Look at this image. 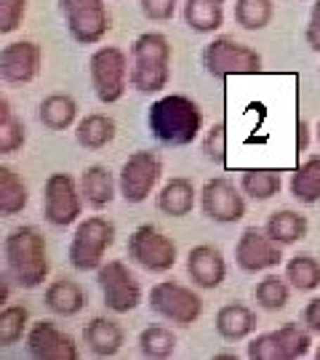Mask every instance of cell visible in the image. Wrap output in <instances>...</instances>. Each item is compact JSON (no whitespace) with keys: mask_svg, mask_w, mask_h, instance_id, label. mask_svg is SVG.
<instances>
[{"mask_svg":"<svg viewBox=\"0 0 320 360\" xmlns=\"http://www.w3.org/2000/svg\"><path fill=\"white\" fill-rule=\"evenodd\" d=\"M286 278L294 285V291L309 294V291L320 288V262L309 254H296L286 264Z\"/></svg>","mask_w":320,"mask_h":360,"instance_id":"32","label":"cell"},{"mask_svg":"<svg viewBox=\"0 0 320 360\" xmlns=\"http://www.w3.org/2000/svg\"><path fill=\"white\" fill-rule=\"evenodd\" d=\"M131 89L160 94L171 83V43L163 32H141L131 43Z\"/></svg>","mask_w":320,"mask_h":360,"instance_id":"3","label":"cell"},{"mask_svg":"<svg viewBox=\"0 0 320 360\" xmlns=\"http://www.w3.org/2000/svg\"><path fill=\"white\" fill-rule=\"evenodd\" d=\"M177 349V336L166 326H147L139 334V352L150 360L171 358Z\"/></svg>","mask_w":320,"mask_h":360,"instance_id":"35","label":"cell"},{"mask_svg":"<svg viewBox=\"0 0 320 360\" xmlns=\"http://www.w3.org/2000/svg\"><path fill=\"white\" fill-rule=\"evenodd\" d=\"M30 331V309L25 304H6L0 309V347L19 345Z\"/></svg>","mask_w":320,"mask_h":360,"instance_id":"33","label":"cell"},{"mask_svg":"<svg viewBox=\"0 0 320 360\" xmlns=\"http://www.w3.org/2000/svg\"><path fill=\"white\" fill-rule=\"evenodd\" d=\"M150 309L174 326H192L203 315V299L190 285L177 281H158L150 288Z\"/></svg>","mask_w":320,"mask_h":360,"instance_id":"8","label":"cell"},{"mask_svg":"<svg viewBox=\"0 0 320 360\" xmlns=\"http://www.w3.org/2000/svg\"><path fill=\"white\" fill-rule=\"evenodd\" d=\"M309 147V123L305 117L296 120V153H307Z\"/></svg>","mask_w":320,"mask_h":360,"instance_id":"43","label":"cell"},{"mask_svg":"<svg viewBox=\"0 0 320 360\" xmlns=\"http://www.w3.org/2000/svg\"><path fill=\"white\" fill-rule=\"evenodd\" d=\"M288 190L294 195L299 203L312 206L320 200V155H312L305 163H299L291 181H288Z\"/></svg>","mask_w":320,"mask_h":360,"instance_id":"27","label":"cell"},{"mask_svg":"<svg viewBox=\"0 0 320 360\" xmlns=\"http://www.w3.org/2000/svg\"><path fill=\"white\" fill-rule=\"evenodd\" d=\"M115 136H117L115 120L110 115H104V112H91V115H86L83 120H77V126H75L77 144H80L83 150H91V153L104 150Z\"/></svg>","mask_w":320,"mask_h":360,"instance_id":"24","label":"cell"},{"mask_svg":"<svg viewBox=\"0 0 320 360\" xmlns=\"http://www.w3.org/2000/svg\"><path fill=\"white\" fill-rule=\"evenodd\" d=\"M38 117L43 129L49 131H67L77 120V102L70 94H49L38 107Z\"/></svg>","mask_w":320,"mask_h":360,"instance_id":"26","label":"cell"},{"mask_svg":"<svg viewBox=\"0 0 320 360\" xmlns=\"http://www.w3.org/2000/svg\"><path fill=\"white\" fill-rule=\"evenodd\" d=\"M305 40H307V46L312 49V51L320 53V0H315V3H312L307 30H305Z\"/></svg>","mask_w":320,"mask_h":360,"instance_id":"41","label":"cell"},{"mask_svg":"<svg viewBox=\"0 0 320 360\" xmlns=\"http://www.w3.org/2000/svg\"><path fill=\"white\" fill-rule=\"evenodd\" d=\"M128 259L147 272L163 275V272L174 270L179 251L177 243L168 238L163 230H158L155 224H139L136 230L128 235Z\"/></svg>","mask_w":320,"mask_h":360,"instance_id":"7","label":"cell"},{"mask_svg":"<svg viewBox=\"0 0 320 360\" xmlns=\"http://www.w3.org/2000/svg\"><path fill=\"white\" fill-rule=\"evenodd\" d=\"M43 70V49L35 40H13L0 51V80L8 86H27Z\"/></svg>","mask_w":320,"mask_h":360,"instance_id":"16","label":"cell"},{"mask_svg":"<svg viewBox=\"0 0 320 360\" xmlns=\"http://www.w3.org/2000/svg\"><path fill=\"white\" fill-rule=\"evenodd\" d=\"M115 245V224L107 217H86L77 224L67 248V259L77 272L99 270L104 254Z\"/></svg>","mask_w":320,"mask_h":360,"instance_id":"5","label":"cell"},{"mask_svg":"<svg viewBox=\"0 0 320 360\" xmlns=\"http://www.w3.org/2000/svg\"><path fill=\"white\" fill-rule=\"evenodd\" d=\"M245 355H248L251 360H286L275 331H269V334H256L254 339L248 342Z\"/></svg>","mask_w":320,"mask_h":360,"instance_id":"38","label":"cell"},{"mask_svg":"<svg viewBox=\"0 0 320 360\" xmlns=\"http://www.w3.org/2000/svg\"><path fill=\"white\" fill-rule=\"evenodd\" d=\"M203 155L208 160H214L217 166L227 163V126L224 123H214L205 131L203 136Z\"/></svg>","mask_w":320,"mask_h":360,"instance_id":"37","label":"cell"},{"mask_svg":"<svg viewBox=\"0 0 320 360\" xmlns=\"http://www.w3.org/2000/svg\"><path fill=\"white\" fill-rule=\"evenodd\" d=\"M96 283L102 288L104 307L115 315H126L131 309H136L144 299L141 283L136 281V275L131 272L126 262L113 259V262H104L102 267L96 270Z\"/></svg>","mask_w":320,"mask_h":360,"instance_id":"11","label":"cell"},{"mask_svg":"<svg viewBox=\"0 0 320 360\" xmlns=\"http://www.w3.org/2000/svg\"><path fill=\"white\" fill-rule=\"evenodd\" d=\"M80 193H83L86 206L94 208V211H102L115 200L120 187H117V179L113 176L110 168L102 166V163H94L80 176Z\"/></svg>","mask_w":320,"mask_h":360,"instance_id":"20","label":"cell"},{"mask_svg":"<svg viewBox=\"0 0 320 360\" xmlns=\"http://www.w3.org/2000/svg\"><path fill=\"white\" fill-rule=\"evenodd\" d=\"M83 342L96 358H115L126 345V331L115 318H91L83 328Z\"/></svg>","mask_w":320,"mask_h":360,"instance_id":"18","label":"cell"},{"mask_svg":"<svg viewBox=\"0 0 320 360\" xmlns=\"http://www.w3.org/2000/svg\"><path fill=\"white\" fill-rule=\"evenodd\" d=\"M275 3L272 0H235V25L248 32H259L272 22Z\"/></svg>","mask_w":320,"mask_h":360,"instance_id":"34","label":"cell"},{"mask_svg":"<svg viewBox=\"0 0 320 360\" xmlns=\"http://www.w3.org/2000/svg\"><path fill=\"white\" fill-rule=\"evenodd\" d=\"M25 349L32 360H77L75 339L62 331L53 321H38L25 336Z\"/></svg>","mask_w":320,"mask_h":360,"instance_id":"15","label":"cell"},{"mask_svg":"<svg viewBox=\"0 0 320 360\" xmlns=\"http://www.w3.org/2000/svg\"><path fill=\"white\" fill-rule=\"evenodd\" d=\"M83 193L75 176L56 171L43 184V219L51 227H70L83 214Z\"/></svg>","mask_w":320,"mask_h":360,"instance_id":"10","label":"cell"},{"mask_svg":"<svg viewBox=\"0 0 320 360\" xmlns=\"http://www.w3.org/2000/svg\"><path fill=\"white\" fill-rule=\"evenodd\" d=\"M59 11L70 38L80 46H96L110 32V11L104 0H59Z\"/></svg>","mask_w":320,"mask_h":360,"instance_id":"9","label":"cell"},{"mask_svg":"<svg viewBox=\"0 0 320 360\" xmlns=\"http://www.w3.org/2000/svg\"><path fill=\"white\" fill-rule=\"evenodd\" d=\"M291 288L294 285L288 283V278H281V275H264L254 288V299L256 304L267 312H278L283 309L288 302H291Z\"/></svg>","mask_w":320,"mask_h":360,"instance_id":"31","label":"cell"},{"mask_svg":"<svg viewBox=\"0 0 320 360\" xmlns=\"http://www.w3.org/2000/svg\"><path fill=\"white\" fill-rule=\"evenodd\" d=\"M27 13V0H0V35L16 32Z\"/></svg>","mask_w":320,"mask_h":360,"instance_id":"39","label":"cell"},{"mask_svg":"<svg viewBox=\"0 0 320 360\" xmlns=\"http://www.w3.org/2000/svg\"><path fill=\"white\" fill-rule=\"evenodd\" d=\"M275 336L281 342L286 360L305 358V355H309V349H312V331H309L305 323H286V326H281L275 331Z\"/></svg>","mask_w":320,"mask_h":360,"instance_id":"36","label":"cell"},{"mask_svg":"<svg viewBox=\"0 0 320 360\" xmlns=\"http://www.w3.org/2000/svg\"><path fill=\"white\" fill-rule=\"evenodd\" d=\"M264 230L269 232L272 240H278L281 245H294L307 238L309 221L305 214H299L294 208H281V211L269 214Z\"/></svg>","mask_w":320,"mask_h":360,"instance_id":"25","label":"cell"},{"mask_svg":"<svg viewBox=\"0 0 320 360\" xmlns=\"http://www.w3.org/2000/svg\"><path fill=\"white\" fill-rule=\"evenodd\" d=\"M86 302H89L86 288L77 281H72V278H56L43 291V304L49 307V312L59 315V318H75V315H80L83 307H86Z\"/></svg>","mask_w":320,"mask_h":360,"instance_id":"19","label":"cell"},{"mask_svg":"<svg viewBox=\"0 0 320 360\" xmlns=\"http://www.w3.org/2000/svg\"><path fill=\"white\" fill-rule=\"evenodd\" d=\"M195 200H198L195 184L190 179H184V176H174V179H168L160 187V193L155 198V206H158L160 214H166V217L181 219L187 217V214H192Z\"/></svg>","mask_w":320,"mask_h":360,"instance_id":"22","label":"cell"},{"mask_svg":"<svg viewBox=\"0 0 320 360\" xmlns=\"http://www.w3.org/2000/svg\"><path fill=\"white\" fill-rule=\"evenodd\" d=\"M177 6H179V0H139L141 13L150 22H171L177 13Z\"/></svg>","mask_w":320,"mask_h":360,"instance_id":"40","label":"cell"},{"mask_svg":"<svg viewBox=\"0 0 320 360\" xmlns=\"http://www.w3.org/2000/svg\"><path fill=\"white\" fill-rule=\"evenodd\" d=\"M147 129L163 147H187L203 131V110L192 96L166 94L150 104Z\"/></svg>","mask_w":320,"mask_h":360,"instance_id":"1","label":"cell"},{"mask_svg":"<svg viewBox=\"0 0 320 360\" xmlns=\"http://www.w3.org/2000/svg\"><path fill=\"white\" fill-rule=\"evenodd\" d=\"M184 25L198 35H214L224 25V0H184Z\"/></svg>","mask_w":320,"mask_h":360,"instance_id":"23","label":"cell"},{"mask_svg":"<svg viewBox=\"0 0 320 360\" xmlns=\"http://www.w3.org/2000/svg\"><path fill=\"white\" fill-rule=\"evenodd\" d=\"M89 77L102 104H117L131 83V56L117 46H99L89 59Z\"/></svg>","mask_w":320,"mask_h":360,"instance_id":"4","label":"cell"},{"mask_svg":"<svg viewBox=\"0 0 320 360\" xmlns=\"http://www.w3.org/2000/svg\"><path fill=\"white\" fill-rule=\"evenodd\" d=\"M30 193H27L25 179L13 171L11 166H0V214L3 217H16L27 208Z\"/></svg>","mask_w":320,"mask_h":360,"instance_id":"28","label":"cell"},{"mask_svg":"<svg viewBox=\"0 0 320 360\" xmlns=\"http://www.w3.org/2000/svg\"><path fill=\"white\" fill-rule=\"evenodd\" d=\"M27 142V131L22 117H16L8 96L0 99V155L19 153Z\"/></svg>","mask_w":320,"mask_h":360,"instance_id":"30","label":"cell"},{"mask_svg":"<svg viewBox=\"0 0 320 360\" xmlns=\"http://www.w3.org/2000/svg\"><path fill=\"white\" fill-rule=\"evenodd\" d=\"M318 139H320V120H318Z\"/></svg>","mask_w":320,"mask_h":360,"instance_id":"45","label":"cell"},{"mask_svg":"<svg viewBox=\"0 0 320 360\" xmlns=\"http://www.w3.org/2000/svg\"><path fill=\"white\" fill-rule=\"evenodd\" d=\"M203 67L219 80L230 75H256L262 72V53L230 35H219L203 49Z\"/></svg>","mask_w":320,"mask_h":360,"instance_id":"6","label":"cell"},{"mask_svg":"<svg viewBox=\"0 0 320 360\" xmlns=\"http://www.w3.org/2000/svg\"><path fill=\"white\" fill-rule=\"evenodd\" d=\"M200 208L217 224H235L245 217V193L227 176H214L200 190Z\"/></svg>","mask_w":320,"mask_h":360,"instance_id":"13","label":"cell"},{"mask_svg":"<svg viewBox=\"0 0 320 360\" xmlns=\"http://www.w3.org/2000/svg\"><path fill=\"white\" fill-rule=\"evenodd\" d=\"M315 358H318V360H320V345H318V349H315Z\"/></svg>","mask_w":320,"mask_h":360,"instance_id":"44","label":"cell"},{"mask_svg":"<svg viewBox=\"0 0 320 360\" xmlns=\"http://www.w3.org/2000/svg\"><path fill=\"white\" fill-rule=\"evenodd\" d=\"M256 312L248 304L232 302L219 307L217 318H214V328L224 342H243L248 336H254L256 331Z\"/></svg>","mask_w":320,"mask_h":360,"instance_id":"21","label":"cell"},{"mask_svg":"<svg viewBox=\"0 0 320 360\" xmlns=\"http://www.w3.org/2000/svg\"><path fill=\"white\" fill-rule=\"evenodd\" d=\"M283 262V245L269 238L267 230L245 227L235 243V264L243 272H267Z\"/></svg>","mask_w":320,"mask_h":360,"instance_id":"14","label":"cell"},{"mask_svg":"<svg viewBox=\"0 0 320 360\" xmlns=\"http://www.w3.org/2000/svg\"><path fill=\"white\" fill-rule=\"evenodd\" d=\"M3 257H6V272L13 278V283L27 291L40 288L51 272L49 245L35 224L13 227L3 240Z\"/></svg>","mask_w":320,"mask_h":360,"instance_id":"2","label":"cell"},{"mask_svg":"<svg viewBox=\"0 0 320 360\" xmlns=\"http://www.w3.org/2000/svg\"><path fill=\"white\" fill-rule=\"evenodd\" d=\"M163 176V160L153 150H136L128 155V160L120 166L117 187L126 203H144L155 193L158 181Z\"/></svg>","mask_w":320,"mask_h":360,"instance_id":"12","label":"cell"},{"mask_svg":"<svg viewBox=\"0 0 320 360\" xmlns=\"http://www.w3.org/2000/svg\"><path fill=\"white\" fill-rule=\"evenodd\" d=\"M187 275H190L192 285L205 288V291H214L227 278L224 254L219 251L217 245H208V243L192 245L190 254H187Z\"/></svg>","mask_w":320,"mask_h":360,"instance_id":"17","label":"cell"},{"mask_svg":"<svg viewBox=\"0 0 320 360\" xmlns=\"http://www.w3.org/2000/svg\"><path fill=\"white\" fill-rule=\"evenodd\" d=\"M302 323L307 326L312 334H320V296L309 299L305 309H302Z\"/></svg>","mask_w":320,"mask_h":360,"instance_id":"42","label":"cell"},{"mask_svg":"<svg viewBox=\"0 0 320 360\" xmlns=\"http://www.w3.org/2000/svg\"><path fill=\"white\" fill-rule=\"evenodd\" d=\"M283 179L275 168H248L241 174V190L251 200H269L281 193Z\"/></svg>","mask_w":320,"mask_h":360,"instance_id":"29","label":"cell"}]
</instances>
